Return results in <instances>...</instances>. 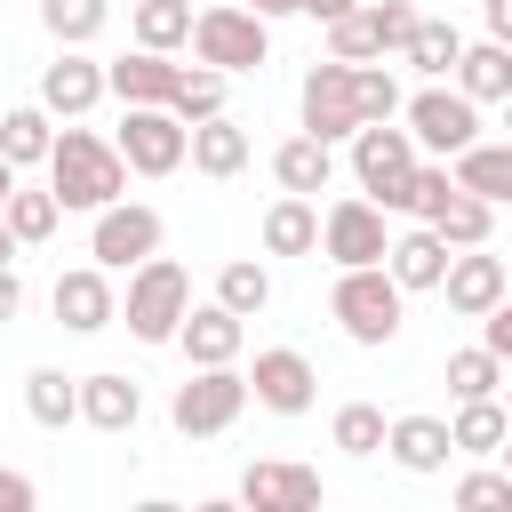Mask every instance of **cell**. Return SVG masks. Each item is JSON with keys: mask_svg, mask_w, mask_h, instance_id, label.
<instances>
[{"mask_svg": "<svg viewBox=\"0 0 512 512\" xmlns=\"http://www.w3.org/2000/svg\"><path fill=\"white\" fill-rule=\"evenodd\" d=\"M248 400L272 408V416H304V408L320 400V368H312L296 344H272V352H256V368H248Z\"/></svg>", "mask_w": 512, "mask_h": 512, "instance_id": "cell-11", "label": "cell"}, {"mask_svg": "<svg viewBox=\"0 0 512 512\" xmlns=\"http://www.w3.org/2000/svg\"><path fill=\"white\" fill-rule=\"evenodd\" d=\"M504 384V360L488 352V344H472V352H448V392L456 400H488Z\"/></svg>", "mask_w": 512, "mask_h": 512, "instance_id": "cell-39", "label": "cell"}, {"mask_svg": "<svg viewBox=\"0 0 512 512\" xmlns=\"http://www.w3.org/2000/svg\"><path fill=\"white\" fill-rule=\"evenodd\" d=\"M344 144H352V176H360V192H368L384 216H400V208H408V176H416V136L392 128V120H360Z\"/></svg>", "mask_w": 512, "mask_h": 512, "instance_id": "cell-5", "label": "cell"}, {"mask_svg": "<svg viewBox=\"0 0 512 512\" xmlns=\"http://www.w3.org/2000/svg\"><path fill=\"white\" fill-rule=\"evenodd\" d=\"M344 8H352V0H304V16H320V24H328V16H344Z\"/></svg>", "mask_w": 512, "mask_h": 512, "instance_id": "cell-48", "label": "cell"}, {"mask_svg": "<svg viewBox=\"0 0 512 512\" xmlns=\"http://www.w3.org/2000/svg\"><path fill=\"white\" fill-rule=\"evenodd\" d=\"M0 216H8V232H16V248H40L56 224H64V208H56V192H24V184H8V200H0Z\"/></svg>", "mask_w": 512, "mask_h": 512, "instance_id": "cell-32", "label": "cell"}, {"mask_svg": "<svg viewBox=\"0 0 512 512\" xmlns=\"http://www.w3.org/2000/svg\"><path fill=\"white\" fill-rule=\"evenodd\" d=\"M328 432H336L344 456H384V408H376V400H344Z\"/></svg>", "mask_w": 512, "mask_h": 512, "instance_id": "cell-38", "label": "cell"}, {"mask_svg": "<svg viewBox=\"0 0 512 512\" xmlns=\"http://www.w3.org/2000/svg\"><path fill=\"white\" fill-rule=\"evenodd\" d=\"M184 304H192V272L176 264V256H144V264H128V296H120V320H128V336L136 344H168L176 336V320H184Z\"/></svg>", "mask_w": 512, "mask_h": 512, "instance_id": "cell-4", "label": "cell"}, {"mask_svg": "<svg viewBox=\"0 0 512 512\" xmlns=\"http://www.w3.org/2000/svg\"><path fill=\"white\" fill-rule=\"evenodd\" d=\"M456 48H464V32H456L448 16H416V24H408V40H400V56H408V64L424 72V80H448Z\"/></svg>", "mask_w": 512, "mask_h": 512, "instance_id": "cell-29", "label": "cell"}, {"mask_svg": "<svg viewBox=\"0 0 512 512\" xmlns=\"http://www.w3.org/2000/svg\"><path fill=\"white\" fill-rule=\"evenodd\" d=\"M168 112L192 128V120H208V112H224V72H208V64H184L176 72V88H168Z\"/></svg>", "mask_w": 512, "mask_h": 512, "instance_id": "cell-37", "label": "cell"}, {"mask_svg": "<svg viewBox=\"0 0 512 512\" xmlns=\"http://www.w3.org/2000/svg\"><path fill=\"white\" fill-rule=\"evenodd\" d=\"M112 152L128 160V176H176L184 168V120L168 104H128Z\"/></svg>", "mask_w": 512, "mask_h": 512, "instance_id": "cell-8", "label": "cell"}, {"mask_svg": "<svg viewBox=\"0 0 512 512\" xmlns=\"http://www.w3.org/2000/svg\"><path fill=\"white\" fill-rule=\"evenodd\" d=\"M328 56H336V64H368V56H384V40H376V16H368V0H352L344 16H328Z\"/></svg>", "mask_w": 512, "mask_h": 512, "instance_id": "cell-36", "label": "cell"}, {"mask_svg": "<svg viewBox=\"0 0 512 512\" xmlns=\"http://www.w3.org/2000/svg\"><path fill=\"white\" fill-rule=\"evenodd\" d=\"M400 112H408L416 152H440V160L480 136V104H472L464 88H416V96H400Z\"/></svg>", "mask_w": 512, "mask_h": 512, "instance_id": "cell-10", "label": "cell"}, {"mask_svg": "<svg viewBox=\"0 0 512 512\" xmlns=\"http://www.w3.org/2000/svg\"><path fill=\"white\" fill-rule=\"evenodd\" d=\"M184 160H192L200 176H240V168H248V128H240L232 112H208V120L184 128Z\"/></svg>", "mask_w": 512, "mask_h": 512, "instance_id": "cell-20", "label": "cell"}, {"mask_svg": "<svg viewBox=\"0 0 512 512\" xmlns=\"http://www.w3.org/2000/svg\"><path fill=\"white\" fill-rule=\"evenodd\" d=\"M240 504H248V512H312V504H320V472L264 456V464L240 472Z\"/></svg>", "mask_w": 512, "mask_h": 512, "instance_id": "cell-16", "label": "cell"}, {"mask_svg": "<svg viewBox=\"0 0 512 512\" xmlns=\"http://www.w3.org/2000/svg\"><path fill=\"white\" fill-rule=\"evenodd\" d=\"M168 240V224H160V208H144V200H104L96 208V224H88V256L104 264V272H128V264H144L152 248Z\"/></svg>", "mask_w": 512, "mask_h": 512, "instance_id": "cell-7", "label": "cell"}, {"mask_svg": "<svg viewBox=\"0 0 512 512\" xmlns=\"http://www.w3.org/2000/svg\"><path fill=\"white\" fill-rule=\"evenodd\" d=\"M32 496H40V488H32L24 472H8V464H0V512H32Z\"/></svg>", "mask_w": 512, "mask_h": 512, "instance_id": "cell-44", "label": "cell"}, {"mask_svg": "<svg viewBox=\"0 0 512 512\" xmlns=\"http://www.w3.org/2000/svg\"><path fill=\"white\" fill-rule=\"evenodd\" d=\"M96 104H104V64H96V56L64 48L56 64H40V112H48V120H80V112H96Z\"/></svg>", "mask_w": 512, "mask_h": 512, "instance_id": "cell-15", "label": "cell"}, {"mask_svg": "<svg viewBox=\"0 0 512 512\" xmlns=\"http://www.w3.org/2000/svg\"><path fill=\"white\" fill-rule=\"evenodd\" d=\"M176 72H184V64H168L160 48H128V56L104 64V96H120V104H168Z\"/></svg>", "mask_w": 512, "mask_h": 512, "instance_id": "cell-19", "label": "cell"}, {"mask_svg": "<svg viewBox=\"0 0 512 512\" xmlns=\"http://www.w3.org/2000/svg\"><path fill=\"white\" fill-rule=\"evenodd\" d=\"M456 504L464 512H504L512 504V472H464L456 480Z\"/></svg>", "mask_w": 512, "mask_h": 512, "instance_id": "cell-41", "label": "cell"}, {"mask_svg": "<svg viewBox=\"0 0 512 512\" xmlns=\"http://www.w3.org/2000/svg\"><path fill=\"white\" fill-rule=\"evenodd\" d=\"M480 344H488V352H496V360H512V296H504V304H488V312H480Z\"/></svg>", "mask_w": 512, "mask_h": 512, "instance_id": "cell-43", "label": "cell"}, {"mask_svg": "<svg viewBox=\"0 0 512 512\" xmlns=\"http://www.w3.org/2000/svg\"><path fill=\"white\" fill-rule=\"evenodd\" d=\"M240 336H248V320H240V312H224V304L208 296V304H184V320H176V336H168V344H184V360H192V368H216V360H240Z\"/></svg>", "mask_w": 512, "mask_h": 512, "instance_id": "cell-17", "label": "cell"}, {"mask_svg": "<svg viewBox=\"0 0 512 512\" xmlns=\"http://www.w3.org/2000/svg\"><path fill=\"white\" fill-rule=\"evenodd\" d=\"M0 264H16V232H8V216H0Z\"/></svg>", "mask_w": 512, "mask_h": 512, "instance_id": "cell-49", "label": "cell"}, {"mask_svg": "<svg viewBox=\"0 0 512 512\" xmlns=\"http://www.w3.org/2000/svg\"><path fill=\"white\" fill-rule=\"evenodd\" d=\"M184 48L208 64V72H256L264 56H272V24L256 16V8H240V0H208V8H192V32H184Z\"/></svg>", "mask_w": 512, "mask_h": 512, "instance_id": "cell-3", "label": "cell"}, {"mask_svg": "<svg viewBox=\"0 0 512 512\" xmlns=\"http://www.w3.org/2000/svg\"><path fill=\"white\" fill-rule=\"evenodd\" d=\"M24 416L48 424V432L80 424V376H64V368H32V376H24Z\"/></svg>", "mask_w": 512, "mask_h": 512, "instance_id": "cell-27", "label": "cell"}, {"mask_svg": "<svg viewBox=\"0 0 512 512\" xmlns=\"http://www.w3.org/2000/svg\"><path fill=\"white\" fill-rule=\"evenodd\" d=\"M352 112L360 120H392L400 112V80L376 72V64H352Z\"/></svg>", "mask_w": 512, "mask_h": 512, "instance_id": "cell-40", "label": "cell"}, {"mask_svg": "<svg viewBox=\"0 0 512 512\" xmlns=\"http://www.w3.org/2000/svg\"><path fill=\"white\" fill-rule=\"evenodd\" d=\"M384 272L416 296V288H440V272H448V240L432 232V224H416V232H400V240H384Z\"/></svg>", "mask_w": 512, "mask_h": 512, "instance_id": "cell-23", "label": "cell"}, {"mask_svg": "<svg viewBox=\"0 0 512 512\" xmlns=\"http://www.w3.org/2000/svg\"><path fill=\"white\" fill-rule=\"evenodd\" d=\"M48 136H56V120H48L40 104H16V112H0V160H8V168H32V160H48Z\"/></svg>", "mask_w": 512, "mask_h": 512, "instance_id": "cell-31", "label": "cell"}, {"mask_svg": "<svg viewBox=\"0 0 512 512\" xmlns=\"http://www.w3.org/2000/svg\"><path fill=\"white\" fill-rule=\"evenodd\" d=\"M432 232H440L448 248H480V240H496V208L472 200V192H448L440 216H432Z\"/></svg>", "mask_w": 512, "mask_h": 512, "instance_id": "cell-33", "label": "cell"}, {"mask_svg": "<svg viewBox=\"0 0 512 512\" xmlns=\"http://www.w3.org/2000/svg\"><path fill=\"white\" fill-rule=\"evenodd\" d=\"M136 416H144L136 376H120V368L80 376V424H96V432H136Z\"/></svg>", "mask_w": 512, "mask_h": 512, "instance_id": "cell-22", "label": "cell"}, {"mask_svg": "<svg viewBox=\"0 0 512 512\" xmlns=\"http://www.w3.org/2000/svg\"><path fill=\"white\" fill-rule=\"evenodd\" d=\"M456 88L472 104H504L512 96V40H480V48H456Z\"/></svg>", "mask_w": 512, "mask_h": 512, "instance_id": "cell-24", "label": "cell"}, {"mask_svg": "<svg viewBox=\"0 0 512 512\" xmlns=\"http://www.w3.org/2000/svg\"><path fill=\"white\" fill-rule=\"evenodd\" d=\"M296 104H304V136H320V144H344L352 128H360V112H352V64H312L304 72V88H296Z\"/></svg>", "mask_w": 512, "mask_h": 512, "instance_id": "cell-12", "label": "cell"}, {"mask_svg": "<svg viewBox=\"0 0 512 512\" xmlns=\"http://www.w3.org/2000/svg\"><path fill=\"white\" fill-rule=\"evenodd\" d=\"M384 456L400 472H448V456H456L448 416H384Z\"/></svg>", "mask_w": 512, "mask_h": 512, "instance_id": "cell-18", "label": "cell"}, {"mask_svg": "<svg viewBox=\"0 0 512 512\" xmlns=\"http://www.w3.org/2000/svg\"><path fill=\"white\" fill-rule=\"evenodd\" d=\"M104 16H112V0H40V24L56 48H88L104 32Z\"/></svg>", "mask_w": 512, "mask_h": 512, "instance_id": "cell-35", "label": "cell"}, {"mask_svg": "<svg viewBox=\"0 0 512 512\" xmlns=\"http://www.w3.org/2000/svg\"><path fill=\"white\" fill-rule=\"evenodd\" d=\"M24 312V280H16V264H0V328Z\"/></svg>", "mask_w": 512, "mask_h": 512, "instance_id": "cell-45", "label": "cell"}, {"mask_svg": "<svg viewBox=\"0 0 512 512\" xmlns=\"http://www.w3.org/2000/svg\"><path fill=\"white\" fill-rule=\"evenodd\" d=\"M320 248V208L304 192H280L264 208V256H312Z\"/></svg>", "mask_w": 512, "mask_h": 512, "instance_id": "cell-26", "label": "cell"}, {"mask_svg": "<svg viewBox=\"0 0 512 512\" xmlns=\"http://www.w3.org/2000/svg\"><path fill=\"white\" fill-rule=\"evenodd\" d=\"M8 184H16V168H8V160H0V200H8Z\"/></svg>", "mask_w": 512, "mask_h": 512, "instance_id": "cell-50", "label": "cell"}, {"mask_svg": "<svg viewBox=\"0 0 512 512\" xmlns=\"http://www.w3.org/2000/svg\"><path fill=\"white\" fill-rule=\"evenodd\" d=\"M368 16H376V40H384V56L408 40V24H416V8L408 0H368Z\"/></svg>", "mask_w": 512, "mask_h": 512, "instance_id": "cell-42", "label": "cell"}, {"mask_svg": "<svg viewBox=\"0 0 512 512\" xmlns=\"http://www.w3.org/2000/svg\"><path fill=\"white\" fill-rule=\"evenodd\" d=\"M328 312H336V328H344L352 344L384 352V344L400 336V320H408V288H400L384 264H344L336 288H328Z\"/></svg>", "mask_w": 512, "mask_h": 512, "instance_id": "cell-2", "label": "cell"}, {"mask_svg": "<svg viewBox=\"0 0 512 512\" xmlns=\"http://www.w3.org/2000/svg\"><path fill=\"white\" fill-rule=\"evenodd\" d=\"M128 24H136V48L176 56L184 32H192V0H128Z\"/></svg>", "mask_w": 512, "mask_h": 512, "instance_id": "cell-30", "label": "cell"}, {"mask_svg": "<svg viewBox=\"0 0 512 512\" xmlns=\"http://www.w3.org/2000/svg\"><path fill=\"white\" fill-rule=\"evenodd\" d=\"M504 432H512V416H504V400H496V392H488V400H456V416H448L456 456H496V448H504Z\"/></svg>", "mask_w": 512, "mask_h": 512, "instance_id": "cell-28", "label": "cell"}, {"mask_svg": "<svg viewBox=\"0 0 512 512\" xmlns=\"http://www.w3.org/2000/svg\"><path fill=\"white\" fill-rule=\"evenodd\" d=\"M240 408H248V376H240L232 360H216V368H192V376L176 384L168 424H176L184 440H216V432L240 424Z\"/></svg>", "mask_w": 512, "mask_h": 512, "instance_id": "cell-6", "label": "cell"}, {"mask_svg": "<svg viewBox=\"0 0 512 512\" xmlns=\"http://www.w3.org/2000/svg\"><path fill=\"white\" fill-rule=\"evenodd\" d=\"M48 192H56V208H104V200H120L128 192V160L104 144V136H88V128H64V136H48Z\"/></svg>", "mask_w": 512, "mask_h": 512, "instance_id": "cell-1", "label": "cell"}, {"mask_svg": "<svg viewBox=\"0 0 512 512\" xmlns=\"http://www.w3.org/2000/svg\"><path fill=\"white\" fill-rule=\"evenodd\" d=\"M448 176H456V192H472V200L504 208V200H512V144H488V136H472L464 152H448Z\"/></svg>", "mask_w": 512, "mask_h": 512, "instance_id": "cell-21", "label": "cell"}, {"mask_svg": "<svg viewBox=\"0 0 512 512\" xmlns=\"http://www.w3.org/2000/svg\"><path fill=\"white\" fill-rule=\"evenodd\" d=\"M384 240H392V232H384V208H376L368 192H344V200L320 208V248H312V256H328L336 272H344V264H384Z\"/></svg>", "mask_w": 512, "mask_h": 512, "instance_id": "cell-9", "label": "cell"}, {"mask_svg": "<svg viewBox=\"0 0 512 512\" xmlns=\"http://www.w3.org/2000/svg\"><path fill=\"white\" fill-rule=\"evenodd\" d=\"M440 296H448V312L480 320L488 304H504V296H512V272H504V256L480 240V248H456V256H448V272H440Z\"/></svg>", "mask_w": 512, "mask_h": 512, "instance_id": "cell-13", "label": "cell"}, {"mask_svg": "<svg viewBox=\"0 0 512 512\" xmlns=\"http://www.w3.org/2000/svg\"><path fill=\"white\" fill-rule=\"evenodd\" d=\"M48 304H56V320H64L72 336H96V328L120 320V296H112V272H104V264H72V272H56Z\"/></svg>", "mask_w": 512, "mask_h": 512, "instance_id": "cell-14", "label": "cell"}, {"mask_svg": "<svg viewBox=\"0 0 512 512\" xmlns=\"http://www.w3.org/2000/svg\"><path fill=\"white\" fill-rule=\"evenodd\" d=\"M240 8H256L264 24H272V16H304V0H240Z\"/></svg>", "mask_w": 512, "mask_h": 512, "instance_id": "cell-47", "label": "cell"}, {"mask_svg": "<svg viewBox=\"0 0 512 512\" xmlns=\"http://www.w3.org/2000/svg\"><path fill=\"white\" fill-rule=\"evenodd\" d=\"M480 24H488V40H512V0H480Z\"/></svg>", "mask_w": 512, "mask_h": 512, "instance_id": "cell-46", "label": "cell"}, {"mask_svg": "<svg viewBox=\"0 0 512 512\" xmlns=\"http://www.w3.org/2000/svg\"><path fill=\"white\" fill-rule=\"evenodd\" d=\"M328 176H336V144H320V136H288L280 152H272V184L280 192H328Z\"/></svg>", "mask_w": 512, "mask_h": 512, "instance_id": "cell-25", "label": "cell"}, {"mask_svg": "<svg viewBox=\"0 0 512 512\" xmlns=\"http://www.w3.org/2000/svg\"><path fill=\"white\" fill-rule=\"evenodd\" d=\"M216 304H224V312H240V320H256V312L272 304V272H264L256 256H232V264L216 272Z\"/></svg>", "mask_w": 512, "mask_h": 512, "instance_id": "cell-34", "label": "cell"}]
</instances>
